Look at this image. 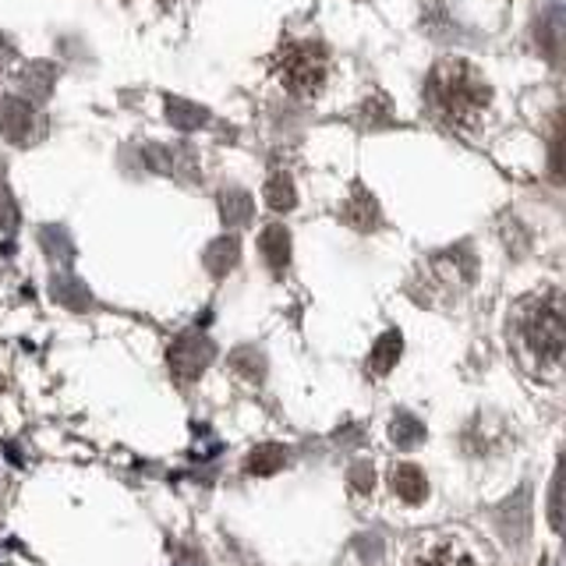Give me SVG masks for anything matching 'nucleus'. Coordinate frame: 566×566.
<instances>
[{"instance_id": "obj_1", "label": "nucleus", "mask_w": 566, "mask_h": 566, "mask_svg": "<svg viewBox=\"0 0 566 566\" xmlns=\"http://www.w3.org/2000/svg\"><path fill=\"white\" fill-rule=\"evenodd\" d=\"M428 99L446 124L468 131L486 118L492 89L475 64L460 57H443L436 68L428 72Z\"/></svg>"}, {"instance_id": "obj_2", "label": "nucleus", "mask_w": 566, "mask_h": 566, "mask_svg": "<svg viewBox=\"0 0 566 566\" xmlns=\"http://www.w3.org/2000/svg\"><path fill=\"white\" fill-rule=\"evenodd\" d=\"M513 337L538 364H559L566 329H563V305L556 291L531 294L513 308Z\"/></svg>"}, {"instance_id": "obj_3", "label": "nucleus", "mask_w": 566, "mask_h": 566, "mask_svg": "<svg viewBox=\"0 0 566 566\" xmlns=\"http://www.w3.org/2000/svg\"><path fill=\"white\" fill-rule=\"evenodd\" d=\"M276 75L294 96H319L329 75L326 46L315 40H291L276 54Z\"/></svg>"}, {"instance_id": "obj_4", "label": "nucleus", "mask_w": 566, "mask_h": 566, "mask_svg": "<svg viewBox=\"0 0 566 566\" xmlns=\"http://www.w3.org/2000/svg\"><path fill=\"white\" fill-rule=\"evenodd\" d=\"M404 566H481L475 545L457 531H425L404 548Z\"/></svg>"}, {"instance_id": "obj_5", "label": "nucleus", "mask_w": 566, "mask_h": 566, "mask_svg": "<svg viewBox=\"0 0 566 566\" xmlns=\"http://www.w3.org/2000/svg\"><path fill=\"white\" fill-rule=\"evenodd\" d=\"M213 358H216V347L209 337H203V333H185V337L174 340L171 355H166V364H171V372L181 382H192L209 369Z\"/></svg>"}, {"instance_id": "obj_6", "label": "nucleus", "mask_w": 566, "mask_h": 566, "mask_svg": "<svg viewBox=\"0 0 566 566\" xmlns=\"http://www.w3.org/2000/svg\"><path fill=\"white\" fill-rule=\"evenodd\" d=\"M40 113L32 104H25L22 96H4L0 99V135L14 145H25V142H36L40 139Z\"/></svg>"}, {"instance_id": "obj_7", "label": "nucleus", "mask_w": 566, "mask_h": 566, "mask_svg": "<svg viewBox=\"0 0 566 566\" xmlns=\"http://www.w3.org/2000/svg\"><path fill=\"white\" fill-rule=\"evenodd\" d=\"M54 81H57V64L32 61L19 72V92H14V96H22L25 104H32V107H43L50 99V92H54Z\"/></svg>"}, {"instance_id": "obj_8", "label": "nucleus", "mask_w": 566, "mask_h": 566, "mask_svg": "<svg viewBox=\"0 0 566 566\" xmlns=\"http://www.w3.org/2000/svg\"><path fill=\"white\" fill-rule=\"evenodd\" d=\"M259 252H262L265 265L280 276L291 265V230L280 227V224H270L259 235Z\"/></svg>"}, {"instance_id": "obj_9", "label": "nucleus", "mask_w": 566, "mask_h": 566, "mask_svg": "<svg viewBox=\"0 0 566 566\" xmlns=\"http://www.w3.org/2000/svg\"><path fill=\"white\" fill-rule=\"evenodd\" d=\"M390 489L396 499H404V503H422L425 492H428V481H425V471L414 468V464H393L390 468Z\"/></svg>"}, {"instance_id": "obj_10", "label": "nucleus", "mask_w": 566, "mask_h": 566, "mask_svg": "<svg viewBox=\"0 0 566 566\" xmlns=\"http://www.w3.org/2000/svg\"><path fill=\"white\" fill-rule=\"evenodd\" d=\"M163 110H166V121H171L177 131H198V128L209 124V110L192 104V99H185V96H166Z\"/></svg>"}, {"instance_id": "obj_11", "label": "nucleus", "mask_w": 566, "mask_h": 566, "mask_svg": "<svg viewBox=\"0 0 566 566\" xmlns=\"http://www.w3.org/2000/svg\"><path fill=\"white\" fill-rule=\"evenodd\" d=\"M203 262H206V270L220 280V276H227L230 270H235V265L241 262V241L235 238V235H224V238H216L209 248H206V255H203Z\"/></svg>"}, {"instance_id": "obj_12", "label": "nucleus", "mask_w": 566, "mask_h": 566, "mask_svg": "<svg viewBox=\"0 0 566 566\" xmlns=\"http://www.w3.org/2000/svg\"><path fill=\"white\" fill-rule=\"evenodd\" d=\"M252 216H255V203H252V195H248L244 188L220 192V220H224L227 230L252 224Z\"/></svg>"}, {"instance_id": "obj_13", "label": "nucleus", "mask_w": 566, "mask_h": 566, "mask_svg": "<svg viewBox=\"0 0 566 566\" xmlns=\"http://www.w3.org/2000/svg\"><path fill=\"white\" fill-rule=\"evenodd\" d=\"M401 351H404V337H401V333H396V329L382 333V337L375 340V347H372V355H369L372 375H387L396 364V358H401Z\"/></svg>"}, {"instance_id": "obj_14", "label": "nucleus", "mask_w": 566, "mask_h": 566, "mask_svg": "<svg viewBox=\"0 0 566 566\" xmlns=\"http://www.w3.org/2000/svg\"><path fill=\"white\" fill-rule=\"evenodd\" d=\"M344 220L358 227V230H375L379 227V206H375V198L364 192L361 185L355 188L351 195V203L344 206Z\"/></svg>"}, {"instance_id": "obj_15", "label": "nucleus", "mask_w": 566, "mask_h": 566, "mask_svg": "<svg viewBox=\"0 0 566 566\" xmlns=\"http://www.w3.org/2000/svg\"><path fill=\"white\" fill-rule=\"evenodd\" d=\"M283 464H287V449H283L280 443H262V446L252 449V454H248L244 471L248 475H273V471L283 468Z\"/></svg>"}, {"instance_id": "obj_16", "label": "nucleus", "mask_w": 566, "mask_h": 566, "mask_svg": "<svg viewBox=\"0 0 566 566\" xmlns=\"http://www.w3.org/2000/svg\"><path fill=\"white\" fill-rule=\"evenodd\" d=\"M262 198H265V206H270L273 213H291V209L297 206L294 181H291L287 174H273L270 181H265Z\"/></svg>"}, {"instance_id": "obj_17", "label": "nucleus", "mask_w": 566, "mask_h": 566, "mask_svg": "<svg viewBox=\"0 0 566 566\" xmlns=\"http://www.w3.org/2000/svg\"><path fill=\"white\" fill-rule=\"evenodd\" d=\"M50 291H54L57 302H61V305H68V308H89V305H92L89 291L81 287V283H78L75 276H68V273H57L54 283H50Z\"/></svg>"}, {"instance_id": "obj_18", "label": "nucleus", "mask_w": 566, "mask_h": 566, "mask_svg": "<svg viewBox=\"0 0 566 566\" xmlns=\"http://www.w3.org/2000/svg\"><path fill=\"white\" fill-rule=\"evenodd\" d=\"M390 436H393V443L401 446V449H411V446H418L425 439V425L414 418L411 411H396V418L390 425Z\"/></svg>"}, {"instance_id": "obj_19", "label": "nucleus", "mask_w": 566, "mask_h": 566, "mask_svg": "<svg viewBox=\"0 0 566 566\" xmlns=\"http://www.w3.org/2000/svg\"><path fill=\"white\" fill-rule=\"evenodd\" d=\"M230 364H235V369H238L244 379H252V382H259V379L265 375V361H262L259 351H252V347H241V351H235Z\"/></svg>"}, {"instance_id": "obj_20", "label": "nucleus", "mask_w": 566, "mask_h": 566, "mask_svg": "<svg viewBox=\"0 0 566 566\" xmlns=\"http://www.w3.org/2000/svg\"><path fill=\"white\" fill-rule=\"evenodd\" d=\"M0 230H8V235L19 230V206H14V195L4 181H0Z\"/></svg>"}, {"instance_id": "obj_21", "label": "nucleus", "mask_w": 566, "mask_h": 566, "mask_svg": "<svg viewBox=\"0 0 566 566\" xmlns=\"http://www.w3.org/2000/svg\"><path fill=\"white\" fill-rule=\"evenodd\" d=\"M559 32H563V19H559V11H553L542 25V46L553 61H559Z\"/></svg>"}, {"instance_id": "obj_22", "label": "nucleus", "mask_w": 566, "mask_h": 566, "mask_svg": "<svg viewBox=\"0 0 566 566\" xmlns=\"http://www.w3.org/2000/svg\"><path fill=\"white\" fill-rule=\"evenodd\" d=\"M351 486L358 492H369L372 489V468H369V464H355V468H351Z\"/></svg>"}, {"instance_id": "obj_23", "label": "nucleus", "mask_w": 566, "mask_h": 566, "mask_svg": "<svg viewBox=\"0 0 566 566\" xmlns=\"http://www.w3.org/2000/svg\"><path fill=\"white\" fill-rule=\"evenodd\" d=\"M14 57H19V50H14V43H11L8 36H0V75H4V72L11 68Z\"/></svg>"}, {"instance_id": "obj_24", "label": "nucleus", "mask_w": 566, "mask_h": 566, "mask_svg": "<svg viewBox=\"0 0 566 566\" xmlns=\"http://www.w3.org/2000/svg\"><path fill=\"white\" fill-rule=\"evenodd\" d=\"M553 527L559 531V478L553 481Z\"/></svg>"}]
</instances>
